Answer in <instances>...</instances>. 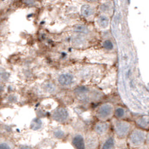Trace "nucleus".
Segmentation results:
<instances>
[{
	"label": "nucleus",
	"mask_w": 149,
	"mask_h": 149,
	"mask_svg": "<svg viewBox=\"0 0 149 149\" xmlns=\"http://www.w3.org/2000/svg\"><path fill=\"white\" fill-rule=\"evenodd\" d=\"M17 149H35V148L31 147V146H29V145H20L19 147Z\"/></svg>",
	"instance_id": "obj_21"
},
{
	"label": "nucleus",
	"mask_w": 149,
	"mask_h": 149,
	"mask_svg": "<svg viewBox=\"0 0 149 149\" xmlns=\"http://www.w3.org/2000/svg\"><path fill=\"white\" fill-rule=\"evenodd\" d=\"M110 125L108 122L100 120V122L97 123L93 127V132L98 136V137H103L106 135L109 131Z\"/></svg>",
	"instance_id": "obj_7"
},
{
	"label": "nucleus",
	"mask_w": 149,
	"mask_h": 149,
	"mask_svg": "<svg viewBox=\"0 0 149 149\" xmlns=\"http://www.w3.org/2000/svg\"><path fill=\"white\" fill-rule=\"evenodd\" d=\"M74 30L77 33H88V29L87 27L83 26V25H77L74 27Z\"/></svg>",
	"instance_id": "obj_17"
},
{
	"label": "nucleus",
	"mask_w": 149,
	"mask_h": 149,
	"mask_svg": "<svg viewBox=\"0 0 149 149\" xmlns=\"http://www.w3.org/2000/svg\"><path fill=\"white\" fill-rule=\"evenodd\" d=\"M81 13L84 17L88 18L90 16L93 15V9L91 6L89 5H84L81 7Z\"/></svg>",
	"instance_id": "obj_14"
},
{
	"label": "nucleus",
	"mask_w": 149,
	"mask_h": 149,
	"mask_svg": "<svg viewBox=\"0 0 149 149\" xmlns=\"http://www.w3.org/2000/svg\"><path fill=\"white\" fill-rule=\"evenodd\" d=\"M88 2H96L97 0H87Z\"/></svg>",
	"instance_id": "obj_23"
},
{
	"label": "nucleus",
	"mask_w": 149,
	"mask_h": 149,
	"mask_svg": "<svg viewBox=\"0 0 149 149\" xmlns=\"http://www.w3.org/2000/svg\"><path fill=\"white\" fill-rule=\"evenodd\" d=\"M113 115L117 119L120 120L123 118L125 115V110L121 107H116L114 111H113Z\"/></svg>",
	"instance_id": "obj_15"
},
{
	"label": "nucleus",
	"mask_w": 149,
	"mask_h": 149,
	"mask_svg": "<svg viewBox=\"0 0 149 149\" xmlns=\"http://www.w3.org/2000/svg\"><path fill=\"white\" fill-rule=\"evenodd\" d=\"M113 131L118 139H125L129 135L131 131V125L127 121L118 120L113 123Z\"/></svg>",
	"instance_id": "obj_1"
},
{
	"label": "nucleus",
	"mask_w": 149,
	"mask_h": 149,
	"mask_svg": "<svg viewBox=\"0 0 149 149\" xmlns=\"http://www.w3.org/2000/svg\"><path fill=\"white\" fill-rule=\"evenodd\" d=\"M40 149H54L55 148V141L54 140H45L39 145Z\"/></svg>",
	"instance_id": "obj_12"
},
{
	"label": "nucleus",
	"mask_w": 149,
	"mask_h": 149,
	"mask_svg": "<svg viewBox=\"0 0 149 149\" xmlns=\"http://www.w3.org/2000/svg\"><path fill=\"white\" fill-rule=\"evenodd\" d=\"M57 81L59 84L63 87H68L74 82V77L69 73H64V74H60L58 77Z\"/></svg>",
	"instance_id": "obj_8"
},
{
	"label": "nucleus",
	"mask_w": 149,
	"mask_h": 149,
	"mask_svg": "<svg viewBox=\"0 0 149 149\" xmlns=\"http://www.w3.org/2000/svg\"><path fill=\"white\" fill-rule=\"evenodd\" d=\"M47 91H53L54 90H55V87L54 86V84H48L47 85V88H46Z\"/></svg>",
	"instance_id": "obj_20"
},
{
	"label": "nucleus",
	"mask_w": 149,
	"mask_h": 149,
	"mask_svg": "<svg viewBox=\"0 0 149 149\" xmlns=\"http://www.w3.org/2000/svg\"><path fill=\"white\" fill-rule=\"evenodd\" d=\"M117 141L113 135L107 136L102 141L100 149H115Z\"/></svg>",
	"instance_id": "obj_9"
},
{
	"label": "nucleus",
	"mask_w": 149,
	"mask_h": 149,
	"mask_svg": "<svg viewBox=\"0 0 149 149\" xmlns=\"http://www.w3.org/2000/svg\"><path fill=\"white\" fill-rule=\"evenodd\" d=\"M146 139H147V141H148V145H149V134L147 136V138H146Z\"/></svg>",
	"instance_id": "obj_22"
},
{
	"label": "nucleus",
	"mask_w": 149,
	"mask_h": 149,
	"mask_svg": "<svg viewBox=\"0 0 149 149\" xmlns=\"http://www.w3.org/2000/svg\"><path fill=\"white\" fill-rule=\"evenodd\" d=\"M86 149H97L99 147V137L94 132L85 136Z\"/></svg>",
	"instance_id": "obj_6"
},
{
	"label": "nucleus",
	"mask_w": 149,
	"mask_h": 149,
	"mask_svg": "<svg viewBox=\"0 0 149 149\" xmlns=\"http://www.w3.org/2000/svg\"><path fill=\"white\" fill-rule=\"evenodd\" d=\"M146 138L147 136L145 131L140 129H136L132 131L129 134L127 142L131 147L138 148L141 147L145 143Z\"/></svg>",
	"instance_id": "obj_2"
},
{
	"label": "nucleus",
	"mask_w": 149,
	"mask_h": 149,
	"mask_svg": "<svg viewBox=\"0 0 149 149\" xmlns=\"http://www.w3.org/2000/svg\"><path fill=\"white\" fill-rule=\"evenodd\" d=\"M97 24L101 29H106L109 26V19L104 15H100L97 19Z\"/></svg>",
	"instance_id": "obj_11"
},
{
	"label": "nucleus",
	"mask_w": 149,
	"mask_h": 149,
	"mask_svg": "<svg viewBox=\"0 0 149 149\" xmlns=\"http://www.w3.org/2000/svg\"><path fill=\"white\" fill-rule=\"evenodd\" d=\"M41 127H42V121L39 119H35L32 121L31 128L33 130L37 131V130H40Z\"/></svg>",
	"instance_id": "obj_16"
},
{
	"label": "nucleus",
	"mask_w": 149,
	"mask_h": 149,
	"mask_svg": "<svg viewBox=\"0 0 149 149\" xmlns=\"http://www.w3.org/2000/svg\"><path fill=\"white\" fill-rule=\"evenodd\" d=\"M103 47L107 50H112L113 49V43L111 40H106L103 42Z\"/></svg>",
	"instance_id": "obj_18"
},
{
	"label": "nucleus",
	"mask_w": 149,
	"mask_h": 149,
	"mask_svg": "<svg viewBox=\"0 0 149 149\" xmlns=\"http://www.w3.org/2000/svg\"><path fill=\"white\" fill-rule=\"evenodd\" d=\"M0 149H12V148L7 142H0Z\"/></svg>",
	"instance_id": "obj_19"
},
{
	"label": "nucleus",
	"mask_w": 149,
	"mask_h": 149,
	"mask_svg": "<svg viewBox=\"0 0 149 149\" xmlns=\"http://www.w3.org/2000/svg\"><path fill=\"white\" fill-rule=\"evenodd\" d=\"M51 135L54 140L63 141L67 137V132L63 129L62 127H56L53 130Z\"/></svg>",
	"instance_id": "obj_10"
},
{
	"label": "nucleus",
	"mask_w": 149,
	"mask_h": 149,
	"mask_svg": "<svg viewBox=\"0 0 149 149\" xmlns=\"http://www.w3.org/2000/svg\"><path fill=\"white\" fill-rule=\"evenodd\" d=\"M113 105L109 104V103H106V104H103L100 106L98 107L96 111V116L97 118L100 120H107L113 115Z\"/></svg>",
	"instance_id": "obj_3"
},
{
	"label": "nucleus",
	"mask_w": 149,
	"mask_h": 149,
	"mask_svg": "<svg viewBox=\"0 0 149 149\" xmlns=\"http://www.w3.org/2000/svg\"><path fill=\"white\" fill-rule=\"evenodd\" d=\"M52 118L58 123H65L69 118V113L67 109L59 107L52 113Z\"/></svg>",
	"instance_id": "obj_5"
},
{
	"label": "nucleus",
	"mask_w": 149,
	"mask_h": 149,
	"mask_svg": "<svg viewBox=\"0 0 149 149\" xmlns=\"http://www.w3.org/2000/svg\"><path fill=\"white\" fill-rule=\"evenodd\" d=\"M70 145L74 149H86L85 136L81 133H76L72 136Z\"/></svg>",
	"instance_id": "obj_4"
},
{
	"label": "nucleus",
	"mask_w": 149,
	"mask_h": 149,
	"mask_svg": "<svg viewBox=\"0 0 149 149\" xmlns=\"http://www.w3.org/2000/svg\"><path fill=\"white\" fill-rule=\"evenodd\" d=\"M137 125L141 128H148L149 127V117H142L137 120Z\"/></svg>",
	"instance_id": "obj_13"
}]
</instances>
